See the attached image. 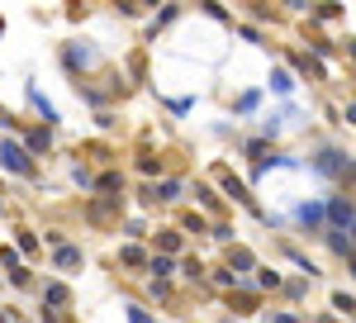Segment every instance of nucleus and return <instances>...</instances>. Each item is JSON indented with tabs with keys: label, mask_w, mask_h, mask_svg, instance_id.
Returning a JSON list of instances; mask_svg holds the SVG:
<instances>
[]
</instances>
